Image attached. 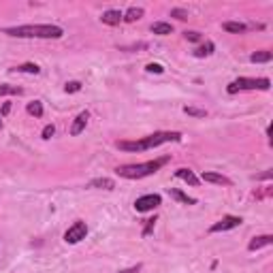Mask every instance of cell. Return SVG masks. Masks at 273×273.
<instances>
[{
    "mask_svg": "<svg viewBox=\"0 0 273 273\" xmlns=\"http://www.w3.org/2000/svg\"><path fill=\"white\" fill-rule=\"evenodd\" d=\"M4 34L17 39H62L64 30L56 24H24V26L4 28Z\"/></svg>",
    "mask_w": 273,
    "mask_h": 273,
    "instance_id": "obj_1",
    "label": "cell"
},
{
    "mask_svg": "<svg viewBox=\"0 0 273 273\" xmlns=\"http://www.w3.org/2000/svg\"><path fill=\"white\" fill-rule=\"evenodd\" d=\"M179 139H182V132H154L141 141H118V147L124 152H145V149H154L162 143L179 141Z\"/></svg>",
    "mask_w": 273,
    "mask_h": 273,
    "instance_id": "obj_2",
    "label": "cell"
},
{
    "mask_svg": "<svg viewBox=\"0 0 273 273\" xmlns=\"http://www.w3.org/2000/svg\"><path fill=\"white\" fill-rule=\"evenodd\" d=\"M171 158L169 156H162V158H156V160H149V162H141V165H122L115 169L120 177H126V179H141V177H147V175H154L158 169L167 165Z\"/></svg>",
    "mask_w": 273,
    "mask_h": 273,
    "instance_id": "obj_3",
    "label": "cell"
},
{
    "mask_svg": "<svg viewBox=\"0 0 273 273\" xmlns=\"http://www.w3.org/2000/svg\"><path fill=\"white\" fill-rule=\"evenodd\" d=\"M269 88H271V81L267 77H258V79L239 77V79L231 81L226 92H229V94H237V92H243V90H269Z\"/></svg>",
    "mask_w": 273,
    "mask_h": 273,
    "instance_id": "obj_4",
    "label": "cell"
},
{
    "mask_svg": "<svg viewBox=\"0 0 273 273\" xmlns=\"http://www.w3.org/2000/svg\"><path fill=\"white\" fill-rule=\"evenodd\" d=\"M85 235H88V224L77 220L73 226H68V231L64 233V241L66 243H79L81 239H85Z\"/></svg>",
    "mask_w": 273,
    "mask_h": 273,
    "instance_id": "obj_5",
    "label": "cell"
},
{
    "mask_svg": "<svg viewBox=\"0 0 273 273\" xmlns=\"http://www.w3.org/2000/svg\"><path fill=\"white\" fill-rule=\"evenodd\" d=\"M162 203V196L160 194H145V196H139L135 201V209L139 213H145V211H154Z\"/></svg>",
    "mask_w": 273,
    "mask_h": 273,
    "instance_id": "obj_6",
    "label": "cell"
},
{
    "mask_svg": "<svg viewBox=\"0 0 273 273\" xmlns=\"http://www.w3.org/2000/svg\"><path fill=\"white\" fill-rule=\"evenodd\" d=\"M243 220L239 216H224L220 222L211 224V229H209V233H224V231H231V229H237V226H241Z\"/></svg>",
    "mask_w": 273,
    "mask_h": 273,
    "instance_id": "obj_7",
    "label": "cell"
},
{
    "mask_svg": "<svg viewBox=\"0 0 273 273\" xmlns=\"http://www.w3.org/2000/svg\"><path fill=\"white\" fill-rule=\"evenodd\" d=\"M203 182L207 184H216V186H233V182H231L226 175H220V173H213V171H207L201 175Z\"/></svg>",
    "mask_w": 273,
    "mask_h": 273,
    "instance_id": "obj_8",
    "label": "cell"
},
{
    "mask_svg": "<svg viewBox=\"0 0 273 273\" xmlns=\"http://www.w3.org/2000/svg\"><path fill=\"white\" fill-rule=\"evenodd\" d=\"M88 111H81L77 118H75V122H73V126H71V135L73 137H77V135H81V132L85 130V126H88Z\"/></svg>",
    "mask_w": 273,
    "mask_h": 273,
    "instance_id": "obj_9",
    "label": "cell"
},
{
    "mask_svg": "<svg viewBox=\"0 0 273 273\" xmlns=\"http://www.w3.org/2000/svg\"><path fill=\"white\" fill-rule=\"evenodd\" d=\"M122 17H124V13L118 9H109V11H105V13L101 15V21L103 24H107V26H118L120 21H122Z\"/></svg>",
    "mask_w": 273,
    "mask_h": 273,
    "instance_id": "obj_10",
    "label": "cell"
},
{
    "mask_svg": "<svg viewBox=\"0 0 273 273\" xmlns=\"http://www.w3.org/2000/svg\"><path fill=\"white\" fill-rule=\"evenodd\" d=\"M271 243H273V235H260V237H254V239L248 243V250L250 252H256L260 248L271 246Z\"/></svg>",
    "mask_w": 273,
    "mask_h": 273,
    "instance_id": "obj_11",
    "label": "cell"
},
{
    "mask_svg": "<svg viewBox=\"0 0 273 273\" xmlns=\"http://www.w3.org/2000/svg\"><path fill=\"white\" fill-rule=\"evenodd\" d=\"M88 188H98V190H113L115 188V182L111 177H96L88 184Z\"/></svg>",
    "mask_w": 273,
    "mask_h": 273,
    "instance_id": "obj_12",
    "label": "cell"
},
{
    "mask_svg": "<svg viewBox=\"0 0 273 273\" xmlns=\"http://www.w3.org/2000/svg\"><path fill=\"white\" fill-rule=\"evenodd\" d=\"M175 177L177 179H184V182H188L190 186H199V177H196L194 171H190V169H177L175 171Z\"/></svg>",
    "mask_w": 273,
    "mask_h": 273,
    "instance_id": "obj_13",
    "label": "cell"
},
{
    "mask_svg": "<svg viewBox=\"0 0 273 273\" xmlns=\"http://www.w3.org/2000/svg\"><path fill=\"white\" fill-rule=\"evenodd\" d=\"M143 13H145V11H143L141 7H130V9L124 13V17H122V20L128 21V24H135V21H139V20L143 17Z\"/></svg>",
    "mask_w": 273,
    "mask_h": 273,
    "instance_id": "obj_14",
    "label": "cell"
},
{
    "mask_svg": "<svg viewBox=\"0 0 273 273\" xmlns=\"http://www.w3.org/2000/svg\"><path fill=\"white\" fill-rule=\"evenodd\" d=\"M222 28H224L226 32H235V34H243V32H248V30H250V26L239 24V21H224Z\"/></svg>",
    "mask_w": 273,
    "mask_h": 273,
    "instance_id": "obj_15",
    "label": "cell"
},
{
    "mask_svg": "<svg viewBox=\"0 0 273 273\" xmlns=\"http://www.w3.org/2000/svg\"><path fill=\"white\" fill-rule=\"evenodd\" d=\"M169 194H171L175 201L184 203V205H194V203H196V199H192V196H188V194H184L182 190H177V188H171V190H169Z\"/></svg>",
    "mask_w": 273,
    "mask_h": 273,
    "instance_id": "obj_16",
    "label": "cell"
},
{
    "mask_svg": "<svg viewBox=\"0 0 273 273\" xmlns=\"http://www.w3.org/2000/svg\"><path fill=\"white\" fill-rule=\"evenodd\" d=\"M152 32L160 34V37H167V34H173V26L167 24V21H156V24H152Z\"/></svg>",
    "mask_w": 273,
    "mask_h": 273,
    "instance_id": "obj_17",
    "label": "cell"
},
{
    "mask_svg": "<svg viewBox=\"0 0 273 273\" xmlns=\"http://www.w3.org/2000/svg\"><path fill=\"white\" fill-rule=\"evenodd\" d=\"M271 58L273 54L271 51H254L252 56H250V62H254V64H263V62H271Z\"/></svg>",
    "mask_w": 273,
    "mask_h": 273,
    "instance_id": "obj_18",
    "label": "cell"
},
{
    "mask_svg": "<svg viewBox=\"0 0 273 273\" xmlns=\"http://www.w3.org/2000/svg\"><path fill=\"white\" fill-rule=\"evenodd\" d=\"M13 73H28V75H39L41 73V68L37 64H32V62H26V64H20V66H15V68H11Z\"/></svg>",
    "mask_w": 273,
    "mask_h": 273,
    "instance_id": "obj_19",
    "label": "cell"
},
{
    "mask_svg": "<svg viewBox=\"0 0 273 273\" xmlns=\"http://www.w3.org/2000/svg\"><path fill=\"white\" fill-rule=\"evenodd\" d=\"M213 49H216V47H213V43H211V41H207L205 45L196 47V49L192 51V54H194L196 58H207V56H211V54H213Z\"/></svg>",
    "mask_w": 273,
    "mask_h": 273,
    "instance_id": "obj_20",
    "label": "cell"
},
{
    "mask_svg": "<svg viewBox=\"0 0 273 273\" xmlns=\"http://www.w3.org/2000/svg\"><path fill=\"white\" fill-rule=\"evenodd\" d=\"M26 111L34 115V118H41V115H43V105H41V101H32V103H28Z\"/></svg>",
    "mask_w": 273,
    "mask_h": 273,
    "instance_id": "obj_21",
    "label": "cell"
},
{
    "mask_svg": "<svg viewBox=\"0 0 273 273\" xmlns=\"http://www.w3.org/2000/svg\"><path fill=\"white\" fill-rule=\"evenodd\" d=\"M21 88L17 85H9V84H0V96H7V94H21Z\"/></svg>",
    "mask_w": 273,
    "mask_h": 273,
    "instance_id": "obj_22",
    "label": "cell"
},
{
    "mask_svg": "<svg viewBox=\"0 0 273 273\" xmlns=\"http://www.w3.org/2000/svg\"><path fill=\"white\" fill-rule=\"evenodd\" d=\"M184 113L186 115H192V118H205V115H207L205 109H199V107H184Z\"/></svg>",
    "mask_w": 273,
    "mask_h": 273,
    "instance_id": "obj_23",
    "label": "cell"
},
{
    "mask_svg": "<svg viewBox=\"0 0 273 273\" xmlns=\"http://www.w3.org/2000/svg\"><path fill=\"white\" fill-rule=\"evenodd\" d=\"M64 90H66V94H75V92L81 90V84L79 81H68V84L64 85Z\"/></svg>",
    "mask_w": 273,
    "mask_h": 273,
    "instance_id": "obj_24",
    "label": "cell"
},
{
    "mask_svg": "<svg viewBox=\"0 0 273 273\" xmlns=\"http://www.w3.org/2000/svg\"><path fill=\"white\" fill-rule=\"evenodd\" d=\"M145 71H147V73H156V75H160V73H165V66H162V64H156V62H149V64L145 66Z\"/></svg>",
    "mask_w": 273,
    "mask_h": 273,
    "instance_id": "obj_25",
    "label": "cell"
},
{
    "mask_svg": "<svg viewBox=\"0 0 273 273\" xmlns=\"http://www.w3.org/2000/svg\"><path fill=\"white\" fill-rule=\"evenodd\" d=\"M171 17H177V20H188V11H184V9H171Z\"/></svg>",
    "mask_w": 273,
    "mask_h": 273,
    "instance_id": "obj_26",
    "label": "cell"
},
{
    "mask_svg": "<svg viewBox=\"0 0 273 273\" xmlns=\"http://www.w3.org/2000/svg\"><path fill=\"white\" fill-rule=\"evenodd\" d=\"M54 132H56L54 124H47V126L43 128V139H51V137H54Z\"/></svg>",
    "mask_w": 273,
    "mask_h": 273,
    "instance_id": "obj_27",
    "label": "cell"
},
{
    "mask_svg": "<svg viewBox=\"0 0 273 273\" xmlns=\"http://www.w3.org/2000/svg\"><path fill=\"white\" fill-rule=\"evenodd\" d=\"M154 224H156V218L147 220V224H145V229H143V237H147L149 233H152V231H154Z\"/></svg>",
    "mask_w": 273,
    "mask_h": 273,
    "instance_id": "obj_28",
    "label": "cell"
},
{
    "mask_svg": "<svg viewBox=\"0 0 273 273\" xmlns=\"http://www.w3.org/2000/svg\"><path fill=\"white\" fill-rule=\"evenodd\" d=\"M186 39H188V41H192V43H196V41H201V32L190 30V32H186Z\"/></svg>",
    "mask_w": 273,
    "mask_h": 273,
    "instance_id": "obj_29",
    "label": "cell"
},
{
    "mask_svg": "<svg viewBox=\"0 0 273 273\" xmlns=\"http://www.w3.org/2000/svg\"><path fill=\"white\" fill-rule=\"evenodd\" d=\"M143 269V265L139 263V265H135V267H128V269H122V271H118V273H139Z\"/></svg>",
    "mask_w": 273,
    "mask_h": 273,
    "instance_id": "obj_30",
    "label": "cell"
},
{
    "mask_svg": "<svg viewBox=\"0 0 273 273\" xmlns=\"http://www.w3.org/2000/svg\"><path fill=\"white\" fill-rule=\"evenodd\" d=\"M11 111V103H4L2 105V111H0V118H4V115H7Z\"/></svg>",
    "mask_w": 273,
    "mask_h": 273,
    "instance_id": "obj_31",
    "label": "cell"
},
{
    "mask_svg": "<svg viewBox=\"0 0 273 273\" xmlns=\"http://www.w3.org/2000/svg\"><path fill=\"white\" fill-rule=\"evenodd\" d=\"M271 177V171H267V173H263V175H258V179H269Z\"/></svg>",
    "mask_w": 273,
    "mask_h": 273,
    "instance_id": "obj_32",
    "label": "cell"
},
{
    "mask_svg": "<svg viewBox=\"0 0 273 273\" xmlns=\"http://www.w3.org/2000/svg\"><path fill=\"white\" fill-rule=\"evenodd\" d=\"M0 128H2V120H0Z\"/></svg>",
    "mask_w": 273,
    "mask_h": 273,
    "instance_id": "obj_33",
    "label": "cell"
}]
</instances>
